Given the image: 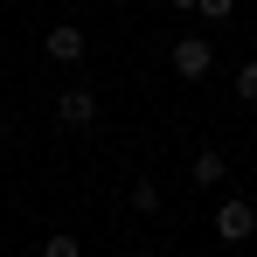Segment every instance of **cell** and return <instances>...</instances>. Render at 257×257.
I'll return each mask as SVG.
<instances>
[{
  "label": "cell",
  "instance_id": "1",
  "mask_svg": "<svg viewBox=\"0 0 257 257\" xmlns=\"http://www.w3.org/2000/svg\"><path fill=\"white\" fill-rule=\"evenodd\" d=\"M215 236H222V243H250L257 236V209L243 202V195H229V202L215 209Z\"/></svg>",
  "mask_w": 257,
  "mask_h": 257
},
{
  "label": "cell",
  "instance_id": "2",
  "mask_svg": "<svg viewBox=\"0 0 257 257\" xmlns=\"http://www.w3.org/2000/svg\"><path fill=\"white\" fill-rule=\"evenodd\" d=\"M42 49H49V63L77 70V63H84V28H77V21H56V28L42 35Z\"/></svg>",
  "mask_w": 257,
  "mask_h": 257
},
{
  "label": "cell",
  "instance_id": "3",
  "mask_svg": "<svg viewBox=\"0 0 257 257\" xmlns=\"http://www.w3.org/2000/svg\"><path fill=\"white\" fill-rule=\"evenodd\" d=\"M174 70H181L188 84H195V77H209V70H215V49H209V35H181V42H174Z\"/></svg>",
  "mask_w": 257,
  "mask_h": 257
},
{
  "label": "cell",
  "instance_id": "4",
  "mask_svg": "<svg viewBox=\"0 0 257 257\" xmlns=\"http://www.w3.org/2000/svg\"><path fill=\"white\" fill-rule=\"evenodd\" d=\"M56 118H63V125H90V118H97V90L70 84L63 97H56Z\"/></svg>",
  "mask_w": 257,
  "mask_h": 257
},
{
  "label": "cell",
  "instance_id": "5",
  "mask_svg": "<svg viewBox=\"0 0 257 257\" xmlns=\"http://www.w3.org/2000/svg\"><path fill=\"white\" fill-rule=\"evenodd\" d=\"M195 181H202V188H222V174H229V160H222V153H215V146H202V153H195Z\"/></svg>",
  "mask_w": 257,
  "mask_h": 257
},
{
  "label": "cell",
  "instance_id": "6",
  "mask_svg": "<svg viewBox=\"0 0 257 257\" xmlns=\"http://www.w3.org/2000/svg\"><path fill=\"white\" fill-rule=\"evenodd\" d=\"M42 257H84V243H77L70 229H56V236H49V243H42Z\"/></svg>",
  "mask_w": 257,
  "mask_h": 257
},
{
  "label": "cell",
  "instance_id": "7",
  "mask_svg": "<svg viewBox=\"0 0 257 257\" xmlns=\"http://www.w3.org/2000/svg\"><path fill=\"white\" fill-rule=\"evenodd\" d=\"M132 209L153 215V209H160V188H153V181H132Z\"/></svg>",
  "mask_w": 257,
  "mask_h": 257
},
{
  "label": "cell",
  "instance_id": "8",
  "mask_svg": "<svg viewBox=\"0 0 257 257\" xmlns=\"http://www.w3.org/2000/svg\"><path fill=\"white\" fill-rule=\"evenodd\" d=\"M202 21H236V0H195Z\"/></svg>",
  "mask_w": 257,
  "mask_h": 257
},
{
  "label": "cell",
  "instance_id": "9",
  "mask_svg": "<svg viewBox=\"0 0 257 257\" xmlns=\"http://www.w3.org/2000/svg\"><path fill=\"white\" fill-rule=\"evenodd\" d=\"M236 97H243V104H257V63H243V70H236Z\"/></svg>",
  "mask_w": 257,
  "mask_h": 257
},
{
  "label": "cell",
  "instance_id": "10",
  "mask_svg": "<svg viewBox=\"0 0 257 257\" xmlns=\"http://www.w3.org/2000/svg\"><path fill=\"white\" fill-rule=\"evenodd\" d=\"M167 7H181V14H188V7H195V0H167Z\"/></svg>",
  "mask_w": 257,
  "mask_h": 257
},
{
  "label": "cell",
  "instance_id": "11",
  "mask_svg": "<svg viewBox=\"0 0 257 257\" xmlns=\"http://www.w3.org/2000/svg\"><path fill=\"white\" fill-rule=\"evenodd\" d=\"M0 153H7V125H0Z\"/></svg>",
  "mask_w": 257,
  "mask_h": 257
},
{
  "label": "cell",
  "instance_id": "12",
  "mask_svg": "<svg viewBox=\"0 0 257 257\" xmlns=\"http://www.w3.org/2000/svg\"><path fill=\"white\" fill-rule=\"evenodd\" d=\"M104 7H118V0H104Z\"/></svg>",
  "mask_w": 257,
  "mask_h": 257
}]
</instances>
